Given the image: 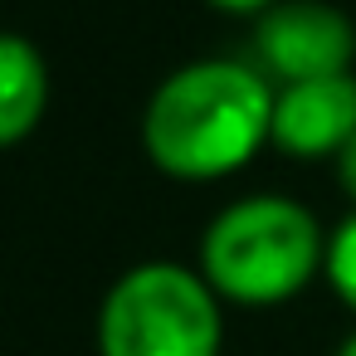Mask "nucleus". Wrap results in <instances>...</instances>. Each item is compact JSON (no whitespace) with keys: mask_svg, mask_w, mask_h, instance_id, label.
<instances>
[{"mask_svg":"<svg viewBox=\"0 0 356 356\" xmlns=\"http://www.w3.org/2000/svg\"><path fill=\"white\" fill-rule=\"evenodd\" d=\"M273 88L259 69L234 59H200L176 69L147 108V152L161 171L210 181L239 171L273 142Z\"/></svg>","mask_w":356,"mask_h":356,"instance_id":"nucleus-1","label":"nucleus"},{"mask_svg":"<svg viewBox=\"0 0 356 356\" xmlns=\"http://www.w3.org/2000/svg\"><path fill=\"white\" fill-rule=\"evenodd\" d=\"M327 264V239L298 200L283 195H249L215 215L200 244V268L215 298L244 307L288 302L312 283Z\"/></svg>","mask_w":356,"mask_h":356,"instance_id":"nucleus-2","label":"nucleus"},{"mask_svg":"<svg viewBox=\"0 0 356 356\" xmlns=\"http://www.w3.org/2000/svg\"><path fill=\"white\" fill-rule=\"evenodd\" d=\"M220 298L205 273L137 264L98 312V356H220Z\"/></svg>","mask_w":356,"mask_h":356,"instance_id":"nucleus-3","label":"nucleus"},{"mask_svg":"<svg viewBox=\"0 0 356 356\" xmlns=\"http://www.w3.org/2000/svg\"><path fill=\"white\" fill-rule=\"evenodd\" d=\"M259 64L288 88V83H312V79H337L356 59V30L337 6L322 0H283L268 6L254 35Z\"/></svg>","mask_w":356,"mask_h":356,"instance_id":"nucleus-4","label":"nucleus"},{"mask_svg":"<svg viewBox=\"0 0 356 356\" xmlns=\"http://www.w3.org/2000/svg\"><path fill=\"white\" fill-rule=\"evenodd\" d=\"M356 137V79L288 83L273 98V147L288 156H337Z\"/></svg>","mask_w":356,"mask_h":356,"instance_id":"nucleus-5","label":"nucleus"},{"mask_svg":"<svg viewBox=\"0 0 356 356\" xmlns=\"http://www.w3.org/2000/svg\"><path fill=\"white\" fill-rule=\"evenodd\" d=\"M49 98L44 83V59L30 40L20 35H0V147H10L30 137Z\"/></svg>","mask_w":356,"mask_h":356,"instance_id":"nucleus-6","label":"nucleus"},{"mask_svg":"<svg viewBox=\"0 0 356 356\" xmlns=\"http://www.w3.org/2000/svg\"><path fill=\"white\" fill-rule=\"evenodd\" d=\"M327 283L337 288V298L356 312V210L337 225V234L327 239V264H322Z\"/></svg>","mask_w":356,"mask_h":356,"instance_id":"nucleus-7","label":"nucleus"},{"mask_svg":"<svg viewBox=\"0 0 356 356\" xmlns=\"http://www.w3.org/2000/svg\"><path fill=\"white\" fill-rule=\"evenodd\" d=\"M337 176H341V191L356 200V137H351V142L337 152Z\"/></svg>","mask_w":356,"mask_h":356,"instance_id":"nucleus-8","label":"nucleus"},{"mask_svg":"<svg viewBox=\"0 0 356 356\" xmlns=\"http://www.w3.org/2000/svg\"><path fill=\"white\" fill-rule=\"evenodd\" d=\"M210 6H220V10H264L273 0H210Z\"/></svg>","mask_w":356,"mask_h":356,"instance_id":"nucleus-9","label":"nucleus"},{"mask_svg":"<svg viewBox=\"0 0 356 356\" xmlns=\"http://www.w3.org/2000/svg\"><path fill=\"white\" fill-rule=\"evenodd\" d=\"M337 356H356V332H351V337H346V341L337 346Z\"/></svg>","mask_w":356,"mask_h":356,"instance_id":"nucleus-10","label":"nucleus"}]
</instances>
